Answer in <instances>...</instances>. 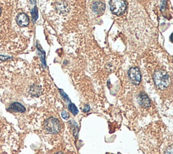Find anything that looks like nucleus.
<instances>
[{"label": "nucleus", "mask_w": 173, "mask_h": 154, "mask_svg": "<svg viewBox=\"0 0 173 154\" xmlns=\"http://www.w3.org/2000/svg\"><path fill=\"white\" fill-rule=\"evenodd\" d=\"M138 102L144 108H148L151 106L150 98L145 93H141L138 97Z\"/></svg>", "instance_id": "6e6552de"}, {"label": "nucleus", "mask_w": 173, "mask_h": 154, "mask_svg": "<svg viewBox=\"0 0 173 154\" xmlns=\"http://www.w3.org/2000/svg\"><path fill=\"white\" fill-rule=\"evenodd\" d=\"M90 110V107L89 106H85L83 108V112H88Z\"/></svg>", "instance_id": "f3484780"}, {"label": "nucleus", "mask_w": 173, "mask_h": 154, "mask_svg": "<svg viewBox=\"0 0 173 154\" xmlns=\"http://www.w3.org/2000/svg\"><path fill=\"white\" fill-rule=\"evenodd\" d=\"M28 91L30 95L34 97H38L41 93V87L39 86V85H32L29 87Z\"/></svg>", "instance_id": "1a4fd4ad"}, {"label": "nucleus", "mask_w": 173, "mask_h": 154, "mask_svg": "<svg viewBox=\"0 0 173 154\" xmlns=\"http://www.w3.org/2000/svg\"><path fill=\"white\" fill-rule=\"evenodd\" d=\"M56 154H63V153H56Z\"/></svg>", "instance_id": "a211bd4d"}, {"label": "nucleus", "mask_w": 173, "mask_h": 154, "mask_svg": "<svg viewBox=\"0 0 173 154\" xmlns=\"http://www.w3.org/2000/svg\"><path fill=\"white\" fill-rule=\"evenodd\" d=\"M9 110L14 111V112H25L26 109L24 106L20 104V103L15 102L12 104V105L9 107Z\"/></svg>", "instance_id": "9d476101"}, {"label": "nucleus", "mask_w": 173, "mask_h": 154, "mask_svg": "<svg viewBox=\"0 0 173 154\" xmlns=\"http://www.w3.org/2000/svg\"><path fill=\"white\" fill-rule=\"evenodd\" d=\"M44 129L49 133L57 134L60 130V122L55 118H49L44 123Z\"/></svg>", "instance_id": "7ed1b4c3"}, {"label": "nucleus", "mask_w": 173, "mask_h": 154, "mask_svg": "<svg viewBox=\"0 0 173 154\" xmlns=\"http://www.w3.org/2000/svg\"><path fill=\"white\" fill-rule=\"evenodd\" d=\"M68 109L70 110V112H72L74 115H77L79 111H78L77 107H76L74 103H70L69 105H68Z\"/></svg>", "instance_id": "f8f14e48"}, {"label": "nucleus", "mask_w": 173, "mask_h": 154, "mask_svg": "<svg viewBox=\"0 0 173 154\" xmlns=\"http://www.w3.org/2000/svg\"><path fill=\"white\" fill-rule=\"evenodd\" d=\"M61 93H62V95H63V98H64L66 100H67L68 101H70V99H69V98H68V97L64 93V92L62 91V90H61Z\"/></svg>", "instance_id": "dca6fc26"}, {"label": "nucleus", "mask_w": 173, "mask_h": 154, "mask_svg": "<svg viewBox=\"0 0 173 154\" xmlns=\"http://www.w3.org/2000/svg\"><path fill=\"white\" fill-rule=\"evenodd\" d=\"M56 8L61 13H65L68 11V6L64 1H59L56 4Z\"/></svg>", "instance_id": "9b49d317"}, {"label": "nucleus", "mask_w": 173, "mask_h": 154, "mask_svg": "<svg viewBox=\"0 0 173 154\" xmlns=\"http://www.w3.org/2000/svg\"><path fill=\"white\" fill-rule=\"evenodd\" d=\"M153 80H154L156 86L161 89L166 88L170 83V78L169 75L162 70L156 71L153 75Z\"/></svg>", "instance_id": "f03ea898"}, {"label": "nucleus", "mask_w": 173, "mask_h": 154, "mask_svg": "<svg viewBox=\"0 0 173 154\" xmlns=\"http://www.w3.org/2000/svg\"><path fill=\"white\" fill-rule=\"evenodd\" d=\"M105 8H106L105 4L100 1H94L93 5H92V9H93V12H95L98 14H101L104 13V10H105Z\"/></svg>", "instance_id": "0eeeda50"}, {"label": "nucleus", "mask_w": 173, "mask_h": 154, "mask_svg": "<svg viewBox=\"0 0 173 154\" xmlns=\"http://www.w3.org/2000/svg\"><path fill=\"white\" fill-rule=\"evenodd\" d=\"M129 77L131 79V81L133 84L139 85L141 82V72L138 68L133 67L131 68L129 71Z\"/></svg>", "instance_id": "423d86ee"}, {"label": "nucleus", "mask_w": 173, "mask_h": 154, "mask_svg": "<svg viewBox=\"0 0 173 154\" xmlns=\"http://www.w3.org/2000/svg\"><path fill=\"white\" fill-rule=\"evenodd\" d=\"M15 21L18 27L22 28L29 25V18L25 13L20 12L15 15Z\"/></svg>", "instance_id": "39448f33"}, {"label": "nucleus", "mask_w": 173, "mask_h": 154, "mask_svg": "<svg viewBox=\"0 0 173 154\" xmlns=\"http://www.w3.org/2000/svg\"><path fill=\"white\" fill-rule=\"evenodd\" d=\"M110 8L112 12L115 15L119 16L125 12L127 8L126 3L123 1L112 0L110 1Z\"/></svg>", "instance_id": "20e7f679"}, {"label": "nucleus", "mask_w": 173, "mask_h": 154, "mask_svg": "<svg viewBox=\"0 0 173 154\" xmlns=\"http://www.w3.org/2000/svg\"><path fill=\"white\" fill-rule=\"evenodd\" d=\"M164 154H172V146L170 145L169 147L164 151Z\"/></svg>", "instance_id": "2eb2a0df"}, {"label": "nucleus", "mask_w": 173, "mask_h": 154, "mask_svg": "<svg viewBox=\"0 0 173 154\" xmlns=\"http://www.w3.org/2000/svg\"><path fill=\"white\" fill-rule=\"evenodd\" d=\"M31 14H32V16L33 19H34V20L36 21V20L38 18V10H37V7H35V8L32 9Z\"/></svg>", "instance_id": "ddd939ff"}, {"label": "nucleus", "mask_w": 173, "mask_h": 154, "mask_svg": "<svg viewBox=\"0 0 173 154\" xmlns=\"http://www.w3.org/2000/svg\"><path fill=\"white\" fill-rule=\"evenodd\" d=\"M61 116L65 120H67L69 118V114H68L67 112H66V111H63V112H62L61 113Z\"/></svg>", "instance_id": "4468645a"}, {"label": "nucleus", "mask_w": 173, "mask_h": 154, "mask_svg": "<svg viewBox=\"0 0 173 154\" xmlns=\"http://www.w3.org/2000/svg\"><path fill=\"white\" fill-rule=\"evenodd\" d=\"M10 3L11 1H0V50L9 51L15 49Z\"/></svg>", "instance_id": "f257e3e1"}]
</instances>
